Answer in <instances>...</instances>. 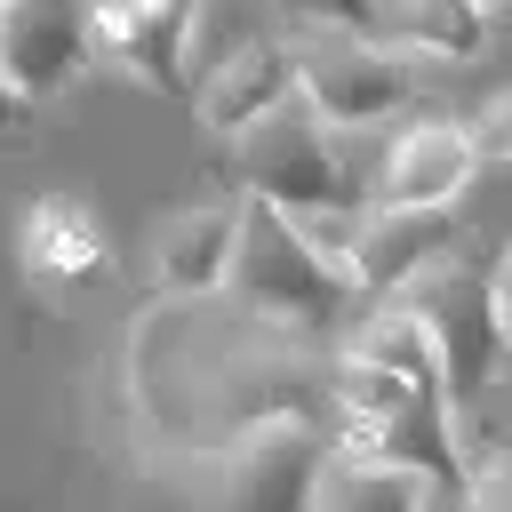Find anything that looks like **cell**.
Segmentation results:
<instances>
[{"label": "cell", "instance_id": "cell-10", "mask_svg": "<svg viewBox=\"0 0 512 512\" xmlns=\"http://www.w3.org/2000/svg\"><path fill=\"white\" fill-rule=\"evenodd\" d=\"M288 96H304V56L296 40H256V48H232L208 88H200V128L216 136H248L264 112H280Z\"/></svg>", "mask_w": 512, "mask_h": 512}, {"label": "cell", "instance_id": "cell-2", "mask_svg": "<svg viewBox=\"0 0 512 512\" xmlns=\"http://www.w3.org/2000/svg\"><path fill=\"white\" fill-rule=\"evenodd\" d=\"M352 296H368L352 280L344 256H328L280 200L248 192V216H240V264H232V304L296 328V336H328L352 320Z\"/></svg>", "mask_w": 512, "mask_h": 512}, {"label": "cell", "instance_id": "cell-1", "mask_svg": "<svg viewBox=\"0 0 512 512\" xmlns=\"http://www.w3.org/2000/svg\"><path fill=\"white\" fill-rule=\"evenodd\" d=\"M240 184L264 192V200H280L328 256H352V240H360V224H368V200H376V192H360V176L336 160L328 120L312 112V96H288L280 112H264V120L240 136Z\"/></svg>", "mask_w": 512, "mask_h": 512}, {"label": "cell", "instance_id": "cell-7", "mask_svg": "<svg viewBox=\"0 0 512 512\" xmlns=\"http://www.w3.org/2000/svg\"><path fill=\"white\" fill-rule=\"evenodd\" d=\"M96 24V56L120 64L128 80H144L152 96H192V32H200V0H88Z\"/></svg>", "mask_w": 512, "mask_h": 512}, {"label": "cell", "instance_id": "cell-8", "mask_svg": "<svg viewBox=\"0 0 512 512\" xmlns=\"http://www.w3.org/2000/svg\"><path fill=\"white\" fill-rule=\"evenodd\" d=\"M480 168V136L472 120H416L400 128V144L384 152L376 176V208H456V192Z\"/></svg>", "mask_w": 512, "mask_h": 512}, {"label": "cell", "instance_id": "cell-15", "mask_svg": "<svg viewBox=\"0 0 512 512\" xmlns=\"http://www.w3.org/2000/svg\"><path fill=\"white\" fill-rule=\"evenodd\" d=\"M296 32H384V0H272Z\"/></svg>", "mask_w": 512, "mask_h": 512}, {"label": "cell", "instance_id": "cell-12", "mask_svg": "<svg viewBox=\"0 0 512 512\" xmlns=\"http://www.w3.org/2000/svg\"><path fill=\"white\" fill-rule=\"evenodd\" d=\"M440 480L424 472V464H400V456H376V448H336L328 464H320V488H312V504H336V512H408V504H424Z\"/></svg>", "mask_w": 512, "mask_h": 512}, {"label": "cell", "instance_id": "cell-18", "mask_svg": "<svg viewBox=\"0 0 512 512\" xmlns=\"http://www.w3.org/2000/svg\"><path fill=\"white\" fill-rule=\"evenodd\" d=\"M496 296H504V320H512V256L496 264Z\"/></svg>", "mask_w": 512, "mask_h": 512}, {"label": "cell", "instance_id": "cell-9", "mask_svg": "<svg viewBox=\"0 0 512 512\" xmlns=\"http://www.w3.org/2000/svg\"><path fill=\"white\" fill-rule=\"evenodd\" d=\"M448 248H464V224L448 208H368L360 240H352V280L368 296H400L424 264H440Z\"/></svg>", "mask_w": 512, "mask_h": 512}, {"label": "cell", "instance_id": "cell-16", "mask_svg": "<svg viewBox=\"0 0 512 512\" xmlns=\"http://www.w3.org/2000/svg\"><path fill=\"white\" fill-rule=\"evenodd\" d=\"M464 504H480V512H512V440L480 448V472H464Z\"/></svg>", "mask_w": 512, "mask_h": 512}, {"label": "cell", "instance_id": "cell-6", "mask_svg": "<svg viewBox=\"0 0 512 512\" xmlns=\"http://www.w3.org/2000/svg\"><path fill=\"white\" fill-rule=\"evenodd\" d=\"M328 456H336V440H320L304 416H264V424H248L216 448V496H232V504H312Z\"/></svg>", "mask_w": 512, "mask_h": 512}, {"label": "cell", "instance_id": "cell-4", "mask_svg": "<svg viewBox=\"0 0 512 512\" xmlns=\"http://www.w3.org/2000/svg\"><path fill=\"white\" fill-rule=\"evenodd\" d=\"M296 56H304V96L328 128H376L416 96V64H424L384 32H296Z\"/></svg>", "mask_w": 512, "mask_h": 512}, {"label": "cell", "instance_id": "cell-14", "mask_svg": "<svg viewBox=\"0 0 512 512\" xmlns=\"http://www.w3.org/2000/svg\"><path fill=\"white\" fill-rule=\"evenodd\" d=\"M24 264L40 280H96L104 272V232L80 200H32L24 208Z\"/></svg>", "mask_w": 512, "mask_h": 512}, {"label": "cell", "instance_id": "cell-17", "mask_svg": "<svg viewBox=\"0 0 512 512\" xmlns=\"http://www.w3.org/2000/svg\"><path fill=\"white\" fill-rule=\"evenodd\" d=\"M472 136H480V160H512V88L472 112Z\"/></svg>", "mask_w": 512, "mask_h": 512}, {"label": "cell", "instance_id": "cell-3", "mask_svg": "<svg viewBox=\"0 0 512 512\" xmlns=\"http://www.w3.org/2000/svg\"><path fill=\"white\" fill-rule=\"evenodd\" d=\"M400 304L424 312V328L440 336V360H448V400H456V424L480 432V400L512 352V320H504V296H496V272L472 264V248H448L440 264H424Z\"/></svg>", "mask_w": 512, "mask_h": 512}, {"label": "cell", "instance_id": "cell-5", "mask_svg": "<svg viewBox=\"0 0 512 512\" xmlns=\"http://www.w3.org/2000/svg\"><path fill=\"white\" fill-rule=\"evenodd\" d=\"M96 56V24H88V0H8V24H0V64H8V112H16V136L32 120V104L64 96Z\"/></svg>", "mask_w": 512, "mask_h": 512}, {"label": "cell", "instance_id": "cell-13", "mask_svg": "<svg viewBox=\"0 0 512 512\" xmlns=\"http://www.w3.org/2000/svg\"><path fill=\"white\" fill-rule=\"evenodd\" d=\"M496 0H384V40L416 48L424 64H472L488 48Z\"/></svg>", "mask_w": 512, "mask_h": 512}, {"label": "cell", "instance_id": "cell-11", "mask_svg": "<svg viewBox=\"0 0 512 512\" xmlns=\"http://www.w3.org/2000/svg\"><path fill=\"white\" fill-rule=\"evenodd\" d=\"M240 216L248 200H208V208H184L160 248H152V280L168 296H216L232 288V264H240Z\"/></svg>", "mask_w": 512, "mask_h": 512}]
</instances>
